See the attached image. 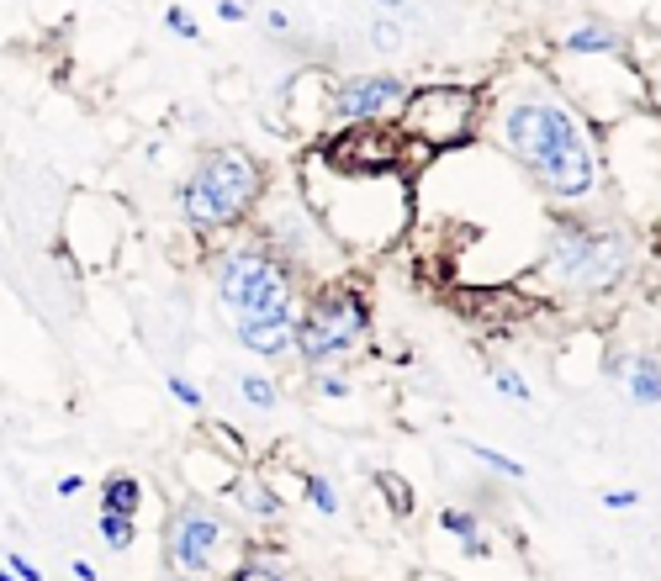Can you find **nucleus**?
<instances>
[{
    "label": "nucleus",
    "mask_w": 661,
    "mask_h": 581,
    "mask_svg": "<svg viewBox=\"0 0 661 581\" xmlns=\"http://www.w3.org/2000/svg\"><path fill=\"white\" fill-rule=\"evenodd\" d=\"M492 122H498V143L513 154V164L540 185L550 201L561 206H587L609 196V175H603V148L593 122L572 106V96L529 74V85H513L492 101Z\"/></svg>",
    "instance_id": "obj_1"
},
{
    "label": "nucleus",
    "mask_w": 661,
    "mask_h": 581,
    "mask_svg": "<svg viewBox=\"0 0 661 581\" xmlns=\"http://www.w3.org/2000/svg\"><path fill=\"white\" fill-rule=\"evenodd\" d=\"M297 191L318 228L344 259L360 254H387L413 222V185L402 175H344L307 148Z\"/></svg>",
    "instance_id": "obj_2"
},
{
    "label": "nucleus",
    "mask_w": 661,
    "mask_h": 581,
    "mask_svg": "<svg viewBox=\"0 0 661 581\" xmlns=\"http://www.w3.org/2000/svg\"><path fill=\"white\" fill-rule=\"evenodd\" d=\"M270 191V164L244 143H212L191 159L186 180L175 185V212L191 233H238Z\"/></svg>",
    "instance_id": "obj_3"
},
{
    "label": "nucleus",
    "mask_w": 661,
    "mask_h": 581,
    "mask_svg": "<svg viewBox=\"0 0 661 581\" xmlns=\"http://www.w3.org/2000/svg\"><path fill=\"white\" fill-rule=\"evenodd\" d=\"M249 555L233 508L217 497L186 492L164 518V571L175 581H228V571Z\"/></svg>",
    "instance_id": "obj_4"
},
{
    "label": "nucleus",
    "mask_w": 661,
    "mask_h": 581,
    "mask_svg": "<svg viewBox=\"0 0 661 581\" xmlns=\"http://www.w3.org/2000/svg\"><path fill=\"white\" fill-rule=\"evenodd\" d=\"M635 265V238L609 217H556L545 238V275L566 291H614Z\"/></svg>",
    "instance_id": "obj_5"
},
{
    "label": "nucleus",
    "mask_w": 661,
    "mask_h": 581,
    "mask_svg": "<svg viewBox=\"0 0 661 581\" xmlns=\"http://www.w3.org/2000/svg\"><path fill=\"white\" fill-rule=\"evenodd\" d=\"M371 344V296L360 280H323L302 291L297 307V360L312 370H334L339 360H355Z\"/></svg>",
    "instance_id": "obj_6"
},
{
    "label": "nucleus",
    "mask_w": 661,
    "mask_h": 581,
    "mask_svg": "<svg viewBox=\"0 0 661 581\" xmlns=\"http://www.w3.org/2000/svg\"><path fill=\"white\" fill-rule=\"evenodd\" d=\"M207 275H212L217 307H223L233 323L238 317H270V312H297L302 307V280L291 275L254 233L228 238L223 249H212Z\"/></svg>",
    "instance_id": "obj_7"
},
{
    "label": "nucleus",
    "mask_w": 661,
    "mask_h": 581,
    "mask_svg": "<svg viewBox=\"0 0 661 581\" xmlns=\"http://www.w3.org/2000/svg\"><path fill=\"white\" fill-rule=\"evenodd\" d=\"M487 111V90L482 85H461V80H424L408 90V106L397 117V133L424 154H450L466 148L482 127Z\"/></svg>",
    "instance_id": "obj_8"
},
{
    "label": "nucleus",
    "mask_w": 661,
    "mask_h": 581,
    "mask_svg": "<svg viewBox=\"0 0 661 581\" xmlns=\"http://www.w3.org/2000/svg\"><path fill=\"white\" fill-rule=\"evenodd\" d=\"M127 233H133V222H127L122 201L96 191V185H80V191H69V201H64L59 249L53 254H59V265L80 270V275H101V270H117Z\"/></svg>",
    "instance_id": "obj_9"
},
{
    "label": "nucleus",
    "mask_w": 661,
    "mask_h": 581,
    "mask_svg": "<svg viewBox=\"0 0 661 581\" xmlns=\"http://www.w3.org/2000/svg\"><path fill=\"white\" fill-rule=\"evenodd\" d=\"M413 80H402L392 69L376 74H339L328 85V133L334 127H371V122H397L408 106Z\"/></svg>",
    "instance_id": "obj_10"
},
{
    "label": "nucleus",
    "mask_w": 661,
    "mask_h": 581,
    "mask_svg": "<svg viewBox=\"0 0 661 581\" xmlns=\"http://www.w3.org/2000/svg\"><path fill=\"white\" fill-rule=\"evenodd\" d=\"M233 344L254 360H291L297 354V312H270V317H238Z\"/></svg>",
    "instance_id": "obj_11"
},
{
    "label": "nucleus",
    "mask_w": 661,
    "mask_h": 581,
    "mask_svg": "<svg viewBox=\"0 0 661 581\" xmlns=\"http://www.w3.org/2000/svg\"><path fill=\"white\" fill-rule=\"evenodd\" d=\"M217 502H228L233 518H254V523H275V518H281V508H286L281 486H275L265 471H254V465H238Z\"/></svg>",
    "instance_id": "obj_12"
},
{
    "label": "nucleus",
    "mask_w": 661,
    "mask_h": 581,
    "mask_svg": "<svg viewBox=\"0 0 661 581\" xmlns=\"http://www.w3.org/2000/svg\"><path fill=\"white\" fill-rule=\"evenodd\" d=\"M561 48L572 53V59H630V48H624V37L603 22H582V27H566L561 32Z\"/></svg>",
    "instance_id": "obj_13"
},
{
    "label": "nucleus",
    "mask_w": 661,
    "mask_h": 581,
    "mask_svg": "<svg viewBox=\"0 0 661 581\" xmlns=\"http://www.w3.org/2000/svg\"><path fill=\"white\" fill-rule=\"evenodd\" d=\"M619 386L630 391L635 407H661V354H630Z\"/></svg>",
    "instance_id": "obj_14"
},
{
    "label": "nucleus",
    "mask_w": 661,
    "mask_h": 581,
    "mask_svg": "<svg viewBox=\"0 0 661 581\" xmlns=\"http://www.w3.org/2000/svg\"><path fill=\"white\" fill-rule=\"evenodd\" d=\"M96 513H122V518H138L143 513V481L133 471H112L101 481V508Z\"/></svg>",
    "instance_id": "obj_15"
},
{
    "label": "nucleus",
    "mask_w": 661,
    "mask_h": 581,
    "mask_svg": "<svg viewBox=\"0 0 661 581\" xmlns=\"http://www.w3.org/2000/svg\"><path fill=\"white\" fill-rule=\"evenodd\" d=\"M439 529L461 539V550H466V555H487V550H492V545H487V529H482V518H476V513H466V508H439Z\"/></svg>",
    "instance_id": "obj_16"
},
{
    "label": "nucleus",
    "mask_w": 661,
    "mask_h": 581,
    "mask_svg": "<svg viewBox=\"0 0 661 581\" xmlns=\"http://www.w3.org/2000/svg\"><path fill=\"white\" fill-rule=\"evenodd\" d=\"M201 439L207 444H217L212 455H223L228 465H249L254 460V449H249V439L238 434V428H228V423H217V418H201Z\"/></svg>",
    "instance_id": "obj_17"
},
{
    "label": "nucleus",
    "mask_w": 661,
    "mask_h": 581,
    "mask_svg": "<svg viewBox=\"0 0 661 581\" xmlns=\"http://www.w3.org/2000/svg\"><path fill=\"white\" fill-rule=\"evenodd\" d=\"M238 397H244L254 412H275L286 391H281L275 376H265V370H238Z\"/></svg>",
    "instance_id": "obj_18"
},
{
    "label": "nucleus",
    "mask_w": 661,
    "mask_h": 581,
    "mask_svg": "<svg viewBox=\"0 0 661 581\" xmlns=\"http://www.w3.org/2000/svg\"><path fill=\"white\" fill-rule=\"evenodd\" d=\"M371 486H376L381 497H387V513H397V518H413V513H418V492H413V481H408V476H397V471H376Z\"/></svg>",
    "instance_id": "obj_19"
},
{
    "label": "nucleus",
    "mask_w": 661,
    "mask_h": 581,
    "mask_svg": "<svg viewBox=\"0 0 661 581\" xmlns=\"http://www.w3.org/2000/svg\"><path fill=\"white\" fill-rule=\"evenodd\" d=\"M228 581H297V576H291L281 560H270L265 550H254V545H249V555L228 571Z\"/></svg>",
    "instance_id": "obj_20"
},
{
    "label": "nucleus",
    "mask_w": 661,
    "mask_h": 581,
    "mask_svg": "<svg viewBox=\"0 0 661 581\" xmlns=\"http://www.w3.org/2000/svg\"><path fill=\"white\" fill-rule=\"evenodd\" d=\"M471 460H482L487 471H498V476H508V481H529V465H519L513 455H503V449H492V444H476V439H466L461 444Z\"/></svg>",
    "instance_id": "obj_21"
},
{
    "label": "nucleus",
    "mask_w": 661,
    "mask_h": 581,
    "mask_svg": "<svg viewBox=\"0 0 661 581\" xmlns=\"http://www.w3.org/2000/svg\"><path fill=\"white\" fill-rule=\"evenodd\" d=\"M96 534H101L112 550H133V545H138V518H122V513H96Z\"/></svg>",
    "instance_id": "obj_22"
},
{
    "label": "nucleus",
    "mask_w": 661,
    "mask_h": 581,
    "mask_svg": "<svg viewBox=\"0 0 661 581\" xmlns=\"http://www.w3.org/2000/svg\"><path fill=\"white\" fill-rule=\"evenodd\" d=\"M302 497H307L323 518H334V513H339V492H334V481L318 476V471H302Z\"/></svg>",
    "instance_id": "obj_23"
},
{
    "label": "nucleus",
    "mask_w": 661,
    "mask_h": 581,
    "mask_svg": "<svg viewBox=\"0 0 661 581\" xmlns=\"http://www.w3.org/2000/svg\"><path fill=\"white\" fill-rule=\"evenodd\" d=\"M164 391H170V397H175L180 407H191L196 418H207V397H201V386H196V381H186L180 370H170V376H164Z\"/></svg>",
    "instance_id": "obj_24"
},
{
    "label": "nucleus",
    "mask_w": 661,
    "mask_h": 581,
    "mask_svg": "<svg viewBox=\"0 0 661 581\" xmlns=\"http://www.w3.org/2000/svg\"><path fill=\"white\" fill-rule=\"evenodd\" d=\"M487 376H492V386H498L508 402H535V391H529V381H524V376H519V370H513V365H492Z\"/></svg>",
    "instance_id": "obj_25"
},
{
    "label": "nucleus",
    "mask_w": 661,
    "mask_h": 581,
    "mask_svg": "<svg viewBox=\"0 0 661 581\" xmlns=\"http://www.w3.org/2000/svg\"><path fill=\"white\" fill-rule=\"evenodd\" d=\"M312 397L344 402V397H355V381H350V376H339V370H312Z\"/></svg>",
    "instance_id": "obj_26"
},
{
    "label": "nucleus",
    "mask_w": 661,
    "mask_h": 581,
    "mask_svg": "<svg viewBox=\"0 0 661 581\" xmlns=\"http://www.w3.org/2000/svg\"><path fill=\"white\" fill-rule=\"evenodd\" d=\"M371 43L381 53H397L402 48V22H397V16H376V22H371Z\"/></svg>",
    "instance_id": "obj_27"
},
{
    "label": "nucleus",
    "mask_w": 661,
    "mask_h": 581,
    "mask_svg": "<svg viewBox=\"0 0 661 581\" xmlns=\"http://www.w3.org/2000/svg\"><path fill=\"white\" fill-rule=\"evenodd\" d=\"M164 27H170L175 37H186V43H201V27H196V16L186 6H164Z\"/></svg>",
    "instance_id": "obj_28"
},
{
    "label": "nucleus",
    "mask_w": 661,
    "mask_h": 581,
    "mask_svg": "<svg viewBox=\"0 0 661 581\" xmlns=\"http://www.w3.org/2000/svg\"><path fill=\"white\" fill-rule=\"evenodd\" d=\"M603 508H609V513H630V508H640V492H635V486H609V492H603Z\"/></svg>",
    "instance_id": "obj_29"
},
{
    "label": "nucleus",
    "mask_w": 661,
    "mask_h": 581,
    "mask_svg": "<svg viewBox=\"0 0 661 581\" xmlns=\"http://www.w3.org/2000/svg\"><path fill=\"white\" fill-rule=\"evenodd\" d=\"M6 571H11L16 581H43V571L32 566V560H27L22 550H6Z\"/></svg>",
    "instance_id": "obj_30"
},
{
    "label": "nucleus",
    "mask_w": 661,
    "mask_h": 581,
    "mask_svg": "<svg viewBox=\"0 0 661 581\" xmlns=\"http://www.w3.org/2000/svg\"><path fill=\"white\" fill-rule=\"evenodd\" d=\"M640 80H646V106L661 117V59H656L651 69H640Z\"/></svg>",
    "instance_id": "obj_31"
},
{
    "label": "nucleus",
    "mask_w": 661,
    "mask_h": 581,
    "mask_svg": "<svg viewBox=\"0 0 661 581\" xmlns=\"http://www.w3.org/2000/svg\"><path fill=\"white\" fill-rule=\"evenodd\" d=\"M217 16H223V22H244L249 6H244V0H217Z\"/></svg>",
    "instance_id": "obj_32"
},
{
    "label": "nucleus",
    "mask_w": 661,
    "mask_h": 581,
    "mask_svg": "<svg viewBox=\"0 0 661 581\" xmlns=\"http://www.w3.org/2000/svg\"><path fill=\"white\" fill-rule=\"evenodd\" d=\"M53 492H59V497H80V492H85V476L69 471V476H59V486H53Z\"/></svg>",
    "instance_id": "obj_33"
},
{
    "label": "nucleus",
    "mask_w": 661,
    "mask_h": 581,
    "mask_svg": "<svg viewBox=\"0 0 661 581\" xmlns=\"http://www.w3.org/2000/svg\"><path fill=\"white\" fill-rule=\"evenodd\" d=\"M69 571H75L80 581H96V566H90V560H69Z\"/></svg>",
    "instance_id": "obj_34"
},
{
    "label": "nucleus",
    "mask_w": 661,
    "mask_h": 581,
    "mask_svg": "<svg viewBox=\"0 0 661 581\" xmlns=\"http://www.w3.org/2000/svg\"><path fill=\"white\" fill-rule=\"evenodd\" d=\"M376 6H381V16H402V11H408V0H376Z\"/></svg>",
    "instance_id": "obj_35"
},
{
    "label": "nucleus",
    "mask_w": 661,
    "mask_h": 581,
    "mask_svg": "<svg viewBox=\"0 0 661 581\" xmlns=\"http://www.w3.org/2000/svg\"><path fill=\"white\" fill-rule=\"evenodd\" d=\"M0 581H16V576H11V571H6V566H0Z\"/></svg>",
    "instance_id": "obj_36"
}]
</instances>
